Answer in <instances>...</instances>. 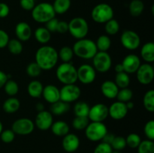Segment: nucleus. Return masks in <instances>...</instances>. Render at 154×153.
Listing matches in <instances>:
<instances>
[{"mask_svg":"<svg viewBox=\"0 0 154 153\" xmlns=\"http://www.w3.org/2000/svg\"><path fill=\"white\" fill-rule=\"evenodd\" d=\"M0 137L2 141L5 143H11L14 140L15 133L11 129H6L2 131L0 134Z\"/></svg>","mask_w":154,"mask_h":153,"instance_id":"nucleus-44","label":"nucleus"},{"mask_svg":"<svg viewBox=\"0 0 154 153\" xmlns=\"http://www.w3.org/2000/svg\"><path fill=\"white\" fill-rule=\"evenodd\" d=\"M20 106V102L17 98L10 97L5 100L2 105V109L6 113L11 114L17 112Z\"/></svg>","mask_w":154,"mask_h":153,"instance_id":"nucleus-25","label":"nucleus"},{"mask_svg":"<svg viewBox=\"0 0 154 153\" xmlns=\"http://www.w3.org/2000/svg\"><path fill=\"white\" fill-rule=\"evenodd\" d=\"M144 10V4L141 0H132L129 3V11L132 16H139Z\"/></svg>","mask_w":154,"mask_h":153,"instance_id":"nucleus-29","label":"nucleus"},{"mask_svg":"<svg viewBox=\"0 0 154 153\" xmlns=\"http://www.w3.org/2000/svg\"><path fill=\"white\" fill-rule=\"evenodd\" d=\"M69 104L60 100L54 104H51L50 112L56 116H62L66 113L69 110Z\"/></svg>","mask_w":154,"mask_h":153,"instance_id":"nucleus-27","label":"nucleus"},{"mask_svg":"<svg viewBox=\"0 0 154 153\" xmlns=\"http://www.w3.org/2000/svg\"><path fill=\"white\" fill-rule=\"evenodd\" d=\"M138 153H154L153 140H142L138 146Z\"/></svg>","mask_w":154,"mask_h":153,"instance_id":"nucleus-39","label":"nucleus"},{"mask_svg":"<svg viewBox=\"0 0 154 153\" xmlns=\"http://www.w3.org/2000/svg\"><path fill=\"white\" fill-rule=\"evenodd\" d=\"M78 80L84 85H88L93 82L96 77V71L94 68L88 64H81L77 69Z\"/></svg>","mask_w":154,"mask_h":153,"instance_id":"nucleus-12","label":"nucleus"},{"mask_svg":"<svg viewBox=\"0 0 154 153\" xmlns=\"http://www.w3.org/2000/svg\"><path fill=\"white\" fill-rule=\"evenodd\" d=\"M128 111L126 103L117 100L108 107V116L114 120H121L126 116Z\"/></svg>","mask_w":154,"mask_h":153,"instance_id":"nucleus-16","label":"nucleus"},{"mask_svg":"<svg viewBox=\"0 0 154 153\" xmlns=\"http://www.w3.org/2000/svg\"><path fill=\"white\" fill-rule=\"evenodd\" d=\"M42 69L35 62H30L28 65L26 66V74L30 76V77H37L42 74Z\"/></svg>","mask_w":154,"mask_h":153,"instance_id":"nucleus-42","label":"nucleus"},{"mask_svg":"<svg viewBox=\"0 0 154 153\" xmlns=\"http://www.w3.org/2000/svg\"><path fill=\"white\" fill-rule=\"evenodd\" d=\"M60 100L66 103L70 104L75 101L81 94V88L76 84H67L64 85L60 89Z\"/></svg>","mask_w":154,"mask_h":153,"instance_id":"nucleus-9","label":"nucleus"},{"mask_svg":"<svg viewBox=\"0 0 154 153\" xmlns=\"http://www.w3.org/2000/svg\"><path fill=\"white\" fill-rule=\"evenodd\" d=\"M137 80L142 85H149L154 78V68L150 63L141 64L136 71Z\"/></svg>","mask_w":154,"mask_h":153,"instance_id":"nucleus-13","label":"nucleus"},{"mask_svg":"<svg viewBox=\"0 0 154 153\" xmlns=\"http://www.w3.org/2000/svg\"><path fill=\"white\" fill-rule=\"evenodd\" d=\"M126 107H127L128 110H132V109H133V107H134V103H133V102H132V101H131V100H129V101L126 102Z\"/></svg>","mask_w":154,"mask_h":153,"instance_id":"nucleus-56","label":"nucleus"},{"mask_svg":"<svg viewBox=\"0 0 154 153\" xmlns=\"http://www.w3.org/2000/svg\"><path fill=\"white\" fill-rule=\"evenodd\" d=\"M3 130V124L2 123V122L0 121V134L2 133V131Z\"/></svg>","mask_w":154,"mask_h":153,"instance_id":"nucleus-57","label":"nucleus"},{"mask_svg":"<svg viewBox=\"0 0 154 153\" xmlns=\"http://www.w3.org/2000/svg\"><path fill=\"white\" fill-rule=\"evenodd\" d=\"M143 104L146 110L150 112L154 111V91L153 89L148 90L144 94L143 98Z\"/></svg>","mask_w":154,"mask_h":153,"instance_id":"nucleus-33","label":"nucleus"},{"mask_svg":"<svg viewBox=\"0 0 154 153\" xmlns=\"http://www.w3.org/2000/svg\"><path fill=\"white\" fill-rule=\"evenodd\" d=\"M57 80L64 85L75 84L78 81L77 68L71 62H63L56 70Z\"/></svg>","mask_w":154,"mask_h":153,"instance_id":"nucleus-4","label":"nucleus"},{"mask_svg":"<svg viewBox=\"0 0 154 153\" xmlns=\"http://www.w3.org/2000/svg\"><path fill=\"white\" fill-rule=\"evenodd\" d=\"M58 22V19H57L56 17L53 18V19L50 20L49 21H48V22L45 23V28H46L50 32H57V27Z\"/></svg>","mask_w":154,"mask_h":153,"instance_id":"nucleus-49","label":"nucleus"},{"mask_svg":"<svg viewBox=\"0 0 154 153\" xmlns=\"http://www.w3.org/2000/svg\"><path fill=\"white\" fill-rule=\"evenodd\" d=\"M62 146L63 149L69 153L75 152L78 149L80 146L79 137L76 134L69 133L63 136L62 141Z\"/></svg>","mask_w":154,"mask_h":153,"instance_id":"nucleus-18","label":"nucleus"},{"mask_svg":"<svg viewBox=\"0 0 154 153\" xmlns=\"http://www.w3.org/2000/svg\"><path fill=\"white\" fill-rule=\"evenodd\" d=\"M69 31V23L66 21H60L59 20L58 24L57 27V32L59 33H66Z\"/></svg>","mask_w":154,"mask_h":153,"instance_id":"nucleus-50","label":"nucleus"},{"mask_svg":"<svg viewBox=\"0 0 154 153\" xmlns=\"http://www.w3.org/2000/svg\"><path fill=\"white\" fill-rule=\"evenodd\" d=\"M10 13V8L6 3L0 2V18H5Z\"/></svg>","mask_w":154,"mask_h":153,"instance_id":"nucleus-51","label":"nucleus"},{"mask_svg":"<svg viewBox=\"0 0 154 153\" xmlns=\"http://www.w3.org/2000/svg\"><path fill=\"white\" fill-rule=\"evenodd\" d=\"M112 151L111 145L102 142L96 146L93 153H112Z\"/></svg>","mask_w":154,"mask_h":153,"instance_id":"nucleus-46","label":"nucleus"},{"mask_svg":"<svg viewBox=\"0 0 154 153\" xmlns=\"http://www.w3.org/2000/svg\"><path fill=\"white\" fill-rule=\"evenodd\" d=\"M20 5L23 10H32L35 5V0H20Z\"/></svg>","mask_w":154,"mask_h":153,"instance_id":"nucleus-48","label":"nucleus"},{"mask_svg":"<svg viewBox=\"0 0 154 153\" xmlns=\"http://www.w3.org/2000/svg\"><path fill=\"white\" fill-rule=\"evenodd\" d=\"M95 43H96L97 50L101 51V52H107L111 46V38L109 36L106 34H102L99 36Z\"/></svg>","mask_w":154,"mask_h":153,"instance_id":"nucleus-30","label":"nucleus"},{"mask_svg":"<svg viewBox=\"0 0 154 153\" xmlns=\"http://www.w3.org/2000/svg\"><path fill=\"white\" fill-rule=\"evenodd\" d=\"M34 35L35 40L42 44H46L51 39V32L43 26L38 27L35 31Z\"/></svg>","mask_w":154,"mask_h":153,"instance_id":"nucleus-26","label":"nucleus"},{"mask_svg":"<svg viewBox=\"0 0 154 153\" xmlns=\"http://www.w3.org/2000/svg\"><path fill=\"white\" fill-rule=\"evenodd\" d=\"M114 137H115V135L114 134H111V133H107L105 135V136L103 137V139L102 140V142H105V143H108L109 145H111L112 141L114 140Z\"/></svg>","mask_w":154,"mask_h":153,"instance_id":"nucleus-52","label":"nucleus"},{"mask_svg":"<svg viewBox=\"0 0 154 153\" xmlns=\"http://www.w3.org/2000/svg\"><path fill=\"white\" fill-rule=\"evenodd\" d=\"M120 42L124 48L129 50L138 49L141 44V38L138 34L132 30H126L120 36Z\"/></svg>","mask_w":154,"mask_h":153,"instance_id":"nucleus-10","label":"nucleus"},{"mask_svg":"<svg viewBox=\"0 0 154 153\" xmlns=\"http://www.w3.org/2000/svg\"><path fill=\"white\" fill-rule=\"evenodd\" d=\"M43 88V85L40 81L34 80L29 83L28 86H27V92L32 98H38L42 95Z\"/></svg>","mask_w":154,"mask_h":153,"instance_id":"nucleus-24","label":"nucleus"},{"mask_svg":"<svg viewBox=\"0 0 154 153\" xmlns=\"http://www.w3.org/2000/svg\"><path fill=\"white\" fill-rule=\"evenodd\" d=\"M89 123H90V119L88 117L75 116V118L72 121V126L76 130H85Z\"/></svg>","mask_w":154,"mask_h":153,"instance_id":"nucleus-40","label":"nucleus"},{"mask_svg":"<svg viewBox=\"0 0 154 153\" xmlns=\"http://www.w3.org/2000/svg\"><path fill=\"white\" fill-rule=\"evenodd\" d=\"M51 129L52 133L58 136H64L69 133V125L64 121H57L53 122Z\"/></svg>","mask_w":154,"mask_h":153,"instance_id":"nucleus-23","label":"nucleus"},{"mask_svg":"<svg viewBox=\"0 0 154 153\" xmlns=\"http://www.w3.org/2000/svg\"><path fill=\"white\" fill-rule=\"evenodd\" d=\"M73 50L69 46H63L58 52L59 58H60L63 62H70L73 58Z\"/></svg>","mask_w":154,"mask_h":153,"instance_id":"nucleus-35","label":"nucleus"},{"mask_svg":"<svg viewBox=\"0 0 154 153\" xmlns=\"http://www.w3.org/2000/svg\"><path fill=\"white\" fill-rule=\"evenodd\" d=\"M141 139L138 134L135 133L129 134L126 138V146L132 148H136L141 143Z\"/></svg>","mask_w":154,"mask_h":153,"instance_id":"nucleus-41","label":"nucleus"},{"mask_svg":"<svg viewBox=\"0 0 154 153\" xmlns=\"http://www.w3.org/2000/svg\"><path fill=\"white\" fill-rule=\"evenodd\" d=\"M132 97H133V92L132 90L129 88H124L119 89L116 98L118 100V101L126 103L132 100Z\"/></svg>","mask_w":154,"mask_h":153,"instance_id":"nucleus-38","label":"nucleus"},{"mask_svg":"<svg viewBox=\"0 0 154 153\" xmlns=\"http://www.w3.org/2000/svg\"><path fill=\"white\" fill-rule=\"evenodd\" d=\"M141 56L147 63H153L154 62V44L147 42L144 44L141 49Z\"/></svg>","mask_w":154,"mask_h":153,"instance_id":"nucleus-22","label":"nucleus"},{"mask_svg":"<svg viewBox=\"0 0 154 153\" xmlns=\"http://www.w3.org/2000/svg\"><path fill=\"white\" fill-rule=\"evenodd\" d=\"M144 132L147 140H154V121L150 120L145 124L144 128Z\"/></svg>","mask_w":154,"mask_h":153,"instance_id":"nucleus-45","label":"nucleus"},{"mask_svg":"<svg viewBox=\"0 0 154 153\" xmlns=\"http://www.w3.org/2000/svg\"><path fill=\"white\" fill-rule=\"evenodd\" d=\"M105 30L109 35H115L120 30V24L115 19H111L105 23Z\"/></svg>","mask_w":154,"mask_h":153,"instance_id":"nucleus-36","label":"nucleus"},{"mask_svg":"<svg viewBox=\"0 0 154 153\" xmlns=\"http://www.w3.org/2000/svg\"><path fill=\"white\" fill-rule=\"evenodd\" d=\"M3 87L6 94L10 97H14L16 95L19 91V86L17 82L13 80H8Z\"/></svg>","mask_w":154,"mask_h":153,"instance_id":"nucleus-37","label":"nucleus"},{"mask_svg":"<svg viewBox=\"0 0 154 153\" xmlns=\"http://www.w3.org/2000/svg\"><path fill=\"white\" fill-rule=\"evenodd\" d=\"M31 11L32 19L38 23H46L56 16L52 4L49 2H41L35 4Z\"/></svg>","mask_w":154,"mask_h":153,"instance_id":"nucleus-3","label":"nucleus"},{"mask_svg":"<svg viewBox=\"0 0 154 153\" xmlns=\"http://www.w3.org/2000/svg\"><path fill=\"white\" fill-rule=\"evenodd\" d=\"M114 9L107 3L96 4L91 11V17L97 23H105L114 18Z\"/></svg>","mask_w":154,"mask_h":153,"instance_id":"nucleus-6","label":"nucleus"},{"mask_svg":"<svg viewBox=\"0 0 154 153\" xmlns=\"http://www.w3.org/2000/svg\"><path fill=\"white\" fill-rule=\"evenodd\" d=\"M36 110H38V112H41V111L45 110V109H44V105L42 104V103H38L37 104H36Z\"/></svg>","mask_w":154,"mask_h":153,"instance_id":"nucleus-55","label":"nucleus"},{"mask_svg":"<svg viewBox=\"0 0 154 153\" xmlns=\"http://www.w3.org/2000/svg\"><path fill=\"white\" fill-rule=\"evenodd\" d=\"M120 88L117 87L114 81L105 80L101 85V92L105 98L108 99L116 98Z\"/></svg>","mask_w":154,"mask_h":153,"instance_id":"nucleus-21","label":"nucleus"},{"mask_svg":"<svg viewBox=\"0 0 154 153\" xmlns=\"http://www.w3.org/2000/svg\"><path fill=\"white\" fill-rule=\"evenodd\" d=\"M74 55L84 59H90L98 52L96 43L91 39L82 38L78 40L73 45Z\"/></svg>","mask_w":154,"mask_h":153,"instance_id":"nucleus-2","label":"nucleus"},{"mask_svg":"<svg viewBox=\"0 0 154 153\" xmlns=\"http://www.w3.org/2000/svg\"><path fill=\"white\" fill-rule=\"evenodd\" d=\"M114 70H115L116 73H120V72L124 71V69H123V67L121 63H119V64H116L115 68H114Z\"/></svg>","mask_w":154,"mask_h":153,"instance_id":"nucleus-54","label":"nucleus"},{"mask_svg":"<svg viewBox=\"0 0 154 153\" xmlns=\"http://www.w3.org/2000/svg\"><path fill=\"white\" fill-rule=\"evenodd\" d=\"M7 47L10 52L13 55H20L23 52V46L20 40L17 38H13L9 40Z\"/></svg>","mask_w":154,"mask_h":153,"instance_id":"nucleus-34","label":"nucleus"},{"mask_svg":"<svg viewBox=\"0 0 154 153\" xmlns=\"http://www.w3.org/2000/svg\"><path fill=\"white\" fill-rule=\"evenodd\" d=\"M35 128V123L28 118H20L14 122L11 130L18 135H28L32 133Z\"/></svg>","mask_w":154,"mask_h":153,"instance_id":"nucleus-11","label":"nucleus"},{"mask_svg":"<svg viewBox=\"0 0 154 153\" xmlns=\"http://www.w3.org/2000/svg\"><path fill=\"white\" fill-rule=\"evenodd\" d=\"M93 64L96 71L106 73L111 69L112 60L108 52L98 51L93 58Z\"/></svg>","mask_w":154,"mask_h":153,"instance_id":"nucleus-8","label":"nucleus"},{"mask_svg":"<svg viewBox=\"0 0 154 153\" xmlns=\"http://www.w3.org/2000/svg\"><path fill=\"white\" fill-rule=\"evenodd\" d=\"M124 71L127 74H135L141 65V59L135 54H129L124 57L121 62Z\"/></svg>","mask_w":154,"mask_h":153,"instance_id":"nucleus-17","label":"nucleus"},{"mask_svg":"<svg viewBox=\"0 0 154 153\" xmlns=\"http://www.w3.org/2000/svg\"><path fill=\"white\" fill-rule=\"evenodd\" d=\"M112 153H123L122 151H118V150H113Z\"/></svg>","mask_w":154,"mask_h":153,"instance_id":"nucleus-58","label":"nucleus"},{"mask_svg":"<svg viewBox=\"0 0 154 153\" xmlns=\"http://www.w3.org/2000/svg\"><path fill=\"white\" fill-rule=\"evenodd\" d=\"M111 146L113 150H118L122 151L124 149L126 146V138L122 136H115L114 140L111 144Z\"/></svg>","mask_w":154,"mask_h":153,"instance_id":"nucleus-43","label":"nucleus"},{"mask_svg":"<svg viewBox=\"0 0 154 153\" xmlns=\"http://www.w3.org/2000/svg\"><path fill=\"white\" fill-rule=\"evenodd\" d=\"M9 40V35L5 31L2 29H0V49H3V48L6 47L8 44Z\"/></svg>","mask_w":154,"mask_h":153,"instance_id":"nucleus-47","label":"nucleus"},{"mask_svg":"<svg viewBox=\"0 0 154 153\" xmlns=\"http://www.w3.org/2000/svg\"><path fill=\"white\" fill-rule=\"evenodd\" d=\"M90 108V106L86 102L78 101L75 104V106H74V113H75V116L88 117Z\"/></svg>","mask_w":154,"mask_h":153,"instance_id":"nucleus-31","label":"nucleus"},{"mask_svg":"<svg viewBox=\"0 0 154 153\" xmlns=\"http://www.w3.org/2000/svg\"><path fill=\"white\" fill-rule=\"evenodd\" d=\"M107 133L108 128L103 122H91L85 128L86 137L93 142L102 140Z\"/></svg>","mask_w":154,"mask_h":153,"instance_id":"nucleus-7","label":"nucleus"},{"mask_svg":"<svg viewBox=\"0 0 154 153\" xmlns=\"http://www.w3.org/2000/svg\"><path fill=\"white\" fill-rule=\"evenodd\" d=\"M108 116V107L104 104H96L90 108L88 118L91 122H103Z\"/></svg>","mask_w":154,"mask_h":153,"instance_id":"nucleus-14","label":"nucleus"},{"mask_svg":"<svg viewBox=\"0 0 154 153\" xmlns=\"http://www.w3.org/2000/svg\"><path fill=\"white\" fill-rule=\"evenodd\" d=\"M8 80V75L4 71L0 70V88H3Z\"/></svg>","mask_w":154,"mask_h":153,"instance_id":"nucleus-53","label":"nucleus"},{"mask_svg":"<svg viewBox=\"0 0 154 153\" xmlns=\"http://www.w3.org/2000/svg\"><path fill=\"white\" fill-rule=\"evenodd\" d=\"M69 23V31L71 35L77 40L85 38L89 32V25L84 18L76 16L70 20Z\"/></svg>","mask_w":154,"mask_h":153,"instance_id":"nucleus-5","label":"nucleus"},{"mask_svg":"<svg viewBox=\"0 0 154 153\" xmlns=\"http://www.w3.org/2000/svg\"><path fill=\"white\" fill-rule=\"evenodd\" d=\"M114 82L119 88H128V86L130 84V77L129 76V74L126 73L125 71L117 73Z\"/></svg>","mask_w":154,"mask_h":153,"instance_id":"nucleus-32","label":"nucleus"},{"mask_svg":"<svg viewBox=\"0 0 154 153\" xmlns=\"http://www.w3.org/2000/svg\"><path fill=\"white\" fill-rule=\"evenodd\" d=\"M42 96L47 102L54 104L60 100V89L54 85H47L43 88Z\"/></svg>","mask_w":154,"mask_h":153,"instance_id":"nucleus-20","label":"nucleus"},{"mask_svg":"<svg viewBox=\"0 0 154 153\" xmlns=\"http://www.w3.org/2000/svg\"><path fill=\"white\" fill-rule=\"evenodd\" d=\"M71 4V0H54L52 5L56 14H63L69 10Z\"/></svg>","mask_w":154,"mask_h":153,"instance_id":"nucleus-28","label":"nucleus"},{"mask_svg":"<svg viewBox=\"0 0 154 153\" xmlns=\"http://www.w3.org/2000/svg\"><path fill=\"white\" fill-rule=\"evenodd\" d=\"M15 34L17 39L21 42L27 41L32 36L31 26L26 22H20L15 26Z\"/></svg>","mask_w":154,"mask_h":153,"instance_id":"nucleus-19","label":"nucleus"},{"mask_svg":"<svg viewBox=\"0 0 154 153\" xmlns=\"http://www.w3.org/2000/svg\"><path fill=\"white\" fill-rule=\"evenodd\" d=\"M35 62L42 70H48L54 68L58 62V52L51 46H43L35 52Z\"/></svg>","mask_w":154,"mask_h":153,"instance_id":"nucleus-1","label":"nucleus"},{"mask_svg":"<svg viewBox=\"0 0 154 153\" xmlns=\"http://www.w3.org/2000/svg\"><path fill=\"white\" fill-rule=\"evenodd\" d=\"M53 122V114L50 111L47 110L38 112L35 119V125L42 130H46L51 128Z\"/></svg>","mask_w":154,"mask_h":153,"instance_id":"nucleus-15","label":"nucleus"}]
</instances>
